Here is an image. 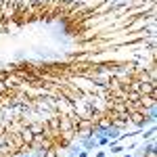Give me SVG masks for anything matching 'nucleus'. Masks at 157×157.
I'll list each match as a JSON object with an SVG mask.
<instances>
[{
    "label": "nucleus",
    "mask_w": 157,
    "mask_h": 157,
    "mask_svg": "<svg viewBox=\"0 0 157 157\" xmlns=\"http://www.w3.org/2000/svg\"><path fill=\"white\" fill-rule=\"evenodd\" d=\"M78 143H80L82 149H86V151H94V149H98L97 136H90V134H82V136L78 138Z\"/></svg>",
    "instance_id": "f257e3e1"
},
{
    "label": "nucleus",
    "mask_w": 157,
    "mask_h": 157,
    "mask_svg": "<svg viewBox=\"0 0 157 157\" xmlns=\"http://www.w3.org/2000/svg\"><path fill=\"white\" fill-rule=\"evenodd\" d=\"M136 153H143V155H147V157H155V138L153 140H143V145L136 149Z\"/></svg>",
    "instance_id": "f03ea898"
},
{
    "label": "nucleus",
    "mask_w": 157,
    "mask_h": 157,
    "mask_svg": "<svg viewBox=\"0 0 157 157\" xmlns=\"http://www.w3.org/2000/svg\"><path fill=\"white\" fill-rule=\"evenodd\" d=\"M140 136H143V140H153V138H155V128L149 126L145 130H140Z\"/></svg>",
    "instance_id": "7ed1b4c3"
},
{
    "label": "nucleus",
    "mask_w": 157,
    "mask_h": 157,
    "mask_svg": "<svg viewBox=\"0 0 157 157\" xmlns=\"http://www.w3.org/2000/svg\"><path fill=\"white\" fill-rule=\"evenodd\" d=\"M97 143H98V147H107L109 145V138H107V136H103V134H98V136H97Z\"/></svg>",
    "instance_id": "20e7f679"
},
{
    "label": "nucleus",
    "mask_w": 157,
    "mask_h": 157,
    "mask_svg": "<svg viewBox=\"0 0 157 157\" xmlns=\"http://www.w3.org/2000/svg\"><path fill=\"white\" fill-rule=\"evenodd\" d=\"M80 149H82V145H80V143H78V145H69V147H67V153H71V155H75V153H78Z\"/></svg>",
    "instance_id": "39448f33"
},
{
    "label": "nucleus",
    "mask_w": 157,
    "mask_h": 157,
    "mask_svg": "<svg viewBox=\"0 0 157 157\" xmlns=\"http://www.w3.org/2000/svg\"><path fill=\"white\" fill-rule=\"evenodd\" d=\"M75 157H90V151H86V149H80V151L75 153Z\"/></svg>",
    "instance_id": "423d86ee"
},
{
    "label": "nucleus",
    "mask_w": 157,
    "mask_h": 157,
    "mask_svg": "<svg viewBox=\"0 0 157 157\" xmlns=\"http://www.w3.org/2000/svg\"><path fill=\"white\" fill-rule=\"evenodd\" d=\"M107 155H109V151L105 149V151H97V153H94L92 157H107Z\"/></svg>",
    "instance_id": "0eeeda50"
}]
</instances>
